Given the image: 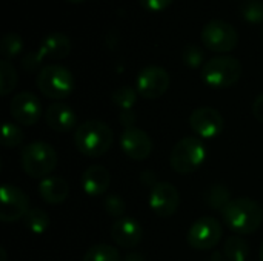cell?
I'll list each match as a JSON object with an SVG mask.
<instances>
[{"instance_id": "obj_1", "label": "cell", "mask_w": 263, "mask_h": 261, "mask_svg": "<svg viewBox=\"0 0 263 261\" xmlns=\"http://www.w3.org/2000/svg\"><path fill=\"white\" fill-rule=\"evenodd\" d=\"M223 223L237 235L254 234L263 223V208L251 198L231 200L222 211Z\"/></svg>"}, {"instance_id": "obj_2", "label": "cell", "mask_w": 263, "mask_h": 261, "mask_svg": "<svg viewBox=\"0 0 263 261\" xmlns=\"http://www.w3.org/2000/svg\"><path fill=\"white\" fill-rule=\"evenodd\" d=\"M112 129L99 120H88L76 128L74 145L77 151L86 157L96 158L106 154L112 146Z\"/></svg>"}, {"instance_id": "obj_3", "label": "cell", "mask_w": 263, "mask_h": 261, "mask_svg": "<svg viewBox=\"0 0 263 261\" xmlns=\"http://www.w3.org/2000/svg\"><path fill=\"white\" fill-rule=\"evenodd\" d=\"M57 152L55 149L45 142H32L22 149L20 162L22 169L31 178H46L51 177L52 171L57 166Z\"/></svg>"}, {"instance_id": "obj_4", "label": "cell", "mask_w": 263, "mask_h": 261, "mask_svg": "<svg viewBox=\"0 0 263 261\" xmlns=\"http://www.w3.org/2000/svg\"><path fill=\"white\" fill-rule=\"evenodd\" d=\"M243 72L240 60L233 55L213 57L202 66L200 75L205 85L214 89H225L236 85Z\"/></svg>"}, {"instance_id": "obj_5", "label": "cell", "mask_w": 263, "mask_h": 261, "mask_svg": "<svg viewBox=\"0 0 263 261\" xmlns=\"http://www.w3.org/2000/svg\"><path fill=\"white\" fill-rule=\"evenodd\" d=\"M76 80L72 72L62 65H46L37 74L39 91L51 100H63L74 91Z\"/></svg>"}, {"instance_id": "obj_6", "label": "cell", "mask_w": 263, "mask_h": 261, "mask_svg": "<svg viewBox=\"0 0 263 261\" xmlns=\"http://www.w3.org/2000/svg\"><path fill=\"white\" fill-rule=\"evenodd\" d=\"M206 160V148L197 137L180 138L170 154V165L173 171L182 175L193 174Z\"/></svg>"}, {"instance_id": "obj_7", "label": "cell", "mask_w": 263, "mask_h": 261, "mask_svg": "<svg viewBox=\"0 0 263 261\" xmlns=\"http://www.w3.org/2000/svg\"><path fill=\"white\" fill-rule=\"evenodd\" d=\"M202 42L213 52H230L239 43V34L236 28L222 18H213L202 28Z\"/></svg>"}, {"instance_id": "obj_8", "label": "cell", "mask_w": 263, "mask_h": 261, "mask_svg": "<svg viewBox=\"0 0 263 261\" xmlns=\"http://www.w3.org/2000/svg\"><path fill=\"white\" fill-rule=\"evenodd\" d=\"M171 85L170 72L159 65H148L142 68L136 77V89L140 97L156 100L162 97Z\"/></svg>"}, {"instance_id": "obj_9", "label": "cell", "mask_w": 263, "mask_h": 261, "mask_svg": "<svg viewBox=\"0 0 263 261\" xmlns=\"http://www.w3.org/2000/svg\"><path fill=\"white\" fill-rule=\"evenodd\" d=\"M223 235V228L214 217H202L196 220L186 235L188 245L197 251H208L216 248Z\"/></svg>"}, {"instance_id": "obj_10", "label": "cell", "mask_w": 263, "mask_h": 261, "mask_svg": "<svg viewBox=\"0 0 263 261\" xmlns=\"http://www.w3.org/2000/svg\"><path fill=\"white\" fill-rule=\"evenodd\" d=\"M148 203L157 217L168 218L177 212L180 205V194L174 185L168 182H157V185H154L149 191Z\"/></svg>"}, {"instance_id": "obj_11", "label": "cell", "mask_w": 263, "mask_h": 261, "mask_svg": "<svg viewBox=\"0 0 263 261\" xmlns=\"http://www.w3.org/2000/svg\"><path fill=\"white\" fill-rule=\"evenodd\" d=\"M190 126L200 138H216L223 131L225 118L216 108L202 106L191 112Z\"/></svg>"}, {"instance_id": "obj_12", "label": "cell", "mask_w": 263, "mask_h": 261, "mask_svg": "<svg viewBox=\"0 0 263 261\" xmlns=\"http://www.w3.org/2000/svg\"><path fill=\"white\" fill-rule=\"evenodd\" d=\"M0 220L3 223H12L23 220L26 212L29 211L28 195L14 185H3L0 191Z\"/></svg>"}, {"instance_id": "obj_13", "label": "cell", "mask_w": 263, "mask_h": 261, "mask_svg": "<svg viewBox=\"0 0 263 261\" xmlns=\"http://www.w3.org/2000/svg\"><path fill=\"white\" fill-rule=\"evenodd\" d=\"M9 112L18 125L32 126L42 115V106L35 94L23 91L12 97L9 103Z\"/></svg>"}, {"instance_id": "obj_14", "label": "cell", "mask_w": 263, "mask_h": 261, "mask_svg": "<svg viewBox=\"0 0 263 261\" xmlns=\"http://www.w3.org/2000/svg\"><path fill=\"white\" fill-rule=\"evenodd\" d=\"M120 146L126 157L134 162L146 160L153 152L151 137L140 128H126L120 135Z\"/></svg>"}, {"instance_id": "obj_15", "label": "cell", "mask_w": 263, "mask_h": 261, "mask_svg": "<svg viewBox=\"0 0 263 261\" xmlns=\"http://www.w3.org/2000/svg\"><path fill=\"white\" fill-rule=\"evenodd\" d=\"M111 238L123 249L136 248L143 238V229L140 223L129 217L117 218L111 226Z\"/></svg>"}, {"instance_id": "obj_16", "label": "cell", "mask_w": 263, "mask_h": 261, "mask_svg": "<svg viewBox=\"0 0 263 261\" xmlns=\"http://www.w3.org/2000/svg\"><path fill=\"white\" fill-rule=\"evenodd\" d=\"M45 122L55 132H68L74 129L77 123V115L69 105L54 102L45 111Z\"/></svg>"}, {"instance_id": "obj_17", "label": "cell", "mask_w": 263, "mask_h": 261, "mask_svg": "<svg viewBox=\"0 0 263 261\" xmlns=\"http://www.w3.org/2000/svg\"><path fill=\"white\" fill-rule=\"evenodd\" d=\"M111 186V174L102 165H91L82 175V189L89 197L103 195Z\"/></svg>"}, {"instance_id": "obj_18", "label": "cell", "mask_w": 263, "mask_h": 261, "mask_svg": "<svg viewBox=\"0 0 263 261\" xmlns=\"http://www.w3.org/2000/svg\"><path fill=\"white\" fill-rule=\"evenodd\" d=\"M40 55L43 58H52L60 60L66 58L72 51V43L68 35L62 32H51L45 35V38L40 42V46L37 48Z\"/></svg>"}, {"instance_id": "obj_19", "label": "cell", "mask_w": 263, "mask_h": 261, "mask_svg": "<svg viewBox=\"0 0 263 261\" xmlns=\"http://www.w3.org/2000/svg\"><path fill=\"white\" fill-rule=\"evenodd\" d=\"M39 195L45 203L49 205H60L69 195V185L65 178L51 175L39 183Z\"/></svg>"}, {"instance_id": "obj_20", "label": "cell", "mask_w": 263, "mask_h": 261, "mask_svg": "<svg viewBox=\"0 0 263 261\" xmlns=\"http://www.w3.org/2000/svg\"><path fill=\"white\" fill-rule=\"evenodd\" d=\"M49 215L43 209H29L23 217L25 228L34 235H43L49 229Z\"/></svg>"}, {"instance_id": "obj_21", "label": "cell", "mask_w": 263, "mask_h": 261, "mask_svg": "<svg viewBox=\"0 0 263 261\" xmlns=\"http://www.w3.org/2000/svg\"><path fill=\"white\" fill-rule=\"evenodd\" d=\"M223 254L230 261H247L250 254L248 243L239 235H231L223 245Z\"/></svg>"}, {"instance_id": "obj_22", "label": "cell", "mask_w": 263, "mask_h": 261, "mask_svg": "<svg viewBox=\"0 0 263 261\" xmlns=\"http://www.w3.org/2000/svg\"><path fill=\"white\" fill-rule=\"evenodd\" d=\"M17 82H18V75H17L14 65L9 60L2 58V62H0V94L3 97L11 94L15 89Z\"/></svg>"}, {"instance_id": "obj_23", "label": "cell", "mask_w": 263, "mask_h": 261, "mask_svg": "<svg viewBox=\"0 0 263 261\" xmlns=\"http://www.w3.org/2000/svg\"><path fill=\"white\" fill-rule=\"evenodd\" d=\"M137 95H139V92L136 88L120 86L111 92V100L120 111H129L137 103Z\"/></svg>"}, {"instance_id": "obj_24", "label": "cell", "mask_w": 263, "mask_h": 261, "mask_svg": "<svg viewBox=\"0 0 263 261\" xmlns=\"http://www.w3.org/2000/svg\"><path fill=\"white\" fill-rule=\"evenodd\" d=\"M23 51V38L17 32H6L0 42V54L3 60H12Z\"/></svg>"}, {"instance_id": "obj_25", "label": "cell", "mask_w": 263, "mask_h": 261, "mask_svg": "<svg viewBox=\"0 0 263 261\" xmlns=\"http://www.w3.org/2000/svg\"><path fill=\"white\" fill-rule=\"evenodd\" d=\"M82 261H122L119 251L109 245H94L91 246Z\"/></svg>"}, {"instance_id": "obj_26", "label": "cell", "mask_w": 263, "mask_h": 261, "mask_svg": "<svg viewBox=\"0 0 263 261\" xmlns=\"http://www.w3.org/2000/svg\"><path fill=\"white\" fill-rule=\"evenodd\" d=\"M205 202L208 206H211L213 209L222 212L227 205L231 202L230 200V191L227 186L223 185H214L211 186L208 191H206V195H205Z\"/></svg>"}, {"instance_id": "obj_27", "label": "cell", "mask_w": 263, "mask_h": 261, "mask_svg": "<svg viewBox=\"0 0 263 261\" xmlns=\"http://www.w3.org/2000/svg\"><path fill=\"white\" fill-rule=\"evenodd\" d=\"M25 135L20 126L11 123V122H5L3 128H2V145L5 148H15L23 142Z\"/></svg>"}, {"instance_id": "obj_28", "label": "cell", "mask_w": 263, "mask_h": 261, "mask_svg": "<svg viewBox=\"0 0 263 261\" xmlns=\"http://www.w3.org/2000/svg\"><path fill=\"white\" fill-rule=\"evenodd\" d=\"M242 17L248 23H262L263 22V2L262 0H247L240 8Z\"/></svg>"}, {"instance_id": "obj_29", "label": "cell", "mask_w": 263, "mask_h": 261, "mask_svg": "<svg viewBox=\"0 0 263 261\" xmlns=\"http://www.w3.org/2000/svg\"><path fill=\"white\" fill-rule=\"evenodd\" d=\"M182 58H183V63H185L186 66L193 68V69H196V68L205 65V63H203V60H205V52H203V49H202L199 45H196V43H188V45L183 48V51H182Z\"/></svg>"}, {"instance_id": "obj_30", "label": "cell", "mask_w": 263, "mask_h": 261, "mask_svg": "<svg viewBox=\"0 0 263 261\" xmlns=\"http://www.w3.org/2000/svg\"><path fill=\"white\" fill-rule=\"evenodd\" d=\"M103 208H105V211H106L108 215H111L114 218H122L123 214H125V211H126V203H125V200L120 195L111 194V195H108L105 198Z\"/></svg>"}, {"instance_id": "obj_31", "label": "cell", "mask_w": 263, "mask_h": 261, "mask_svg": "<svg viewBox=\"0 0 263 261\" xmlns=\"http://www.w3.org/2000/svg\"><path fill=\"white\" fill-rule=\"evenodd\" d=\"M45 58L40 55V52L35 49V51H29V52H26L23 57H22V62H20V65H22V68L25 69V71H28V72H32V71H35L40 65H42V62H43Z\"/></svg>"}, {"instance_id": "obj_32", "label": "cell", "mask_w": 263, "mask_h": 261, "mask_svg": "<svg viewBox=\"0 0 263 261\" xmlns=\"http://www.w3.org/2000/svg\"><path fill=\"white\" fill-rule=\"evenodd\" d=\"M139 3L148 11L159 12V11L166 9L173 3V0H139Z\"/></svg>"}, {"instance_id": "obj_33", "label": "cell", "mask_w": 263, "mask_h": 261, "mask_svg": "<svg viewBox=\"0 0 263 261\" xmlns=\"http://www.w3.org/2000/svg\"><path fill=\"white\" fill-rule=\"evenodd\" d=\"M119 118H120V123L125 126V129H126V128H133V125H134L136 120H137V117H136V114H134L133 109H129V111H122L120 115H119Z\"/></svg>"}, {"instance_id": "obj_34", "label": "cell", "mask_w": 263, "mask_h": 261, "mask_svg": "<svg viewBox=\"0 0 263 261\" xmlns=\"http://www.w3.org/2000/svg\"><path fill=\"white\" fill-rule=\"evenodd\" d=\"M253 114H254V117L263 123V94H260L256 100H254V103H253Z\"/></svg>"}, {"instance_id": "obj_35", "label": "cell", "mask_w": 263, "mask_h": 261, "mask_svg": "<svg viewBox=\"0 0 263 261\" xmlns=\"http://www.w3.org/2000/svg\"><path fill=\"white\" fill-rule=\"evenodd\" d=\"M122 261H146V260H145V257H143L142 254H139V252H131V254L125 255V258H123Z\"/></svg>"}, {"instance_id": "obj_36", "label": "cell", "mask_w": 263, "mask_h": 261, "mask_svg": "<svg viewBox=\"0 0 263 261\" xmlns=\"http://www.w3.org/2000/svg\"><path fill=\"white\" fill-rule=\"evenodd\" d=\"M0 261H6V251H5V248H0Z\"/></svg>"}, {"instance_id": "obj_37", "label": "cell", "mask_w": 263, "mask_h": 261, "mask_svg": "<svg viewBox=\"0 0 263 261\" xmlns=\"http://www.w3.org/2000/svg\"><path fill=\"white\" fill-rule=\"evenodd\" d=\"M259 255H260V261H263V242L260 245V251H259Z\"/></svg>"}, {"instance_id": "obj_38", "label": "cell", "mask_w": 263, "mask_h": 261, "mask_svg": "<svg viewBox=\"0 0 263 261\" xmlns=\"http://www.w3.org/2000/svg\"><path fill=\"white\" fill-rule=\"evenodd\" d=\"M68 2H72V3H80V2H85V0H68Z\"/></svg>"}, {"instance_id": "obj_39", "label": "cell", "mask_w": 263, "mask_h": 261, "mask_svg": "<svg viewBox=\"0 0 263 261\" xmlns=\"http://www.w3.org/2000/svg\"><path fill=\"white\" fill-rule=\"evenodd\" d=\"M213 261H216V260H213Z\"/></svg>"}]
</instances>
